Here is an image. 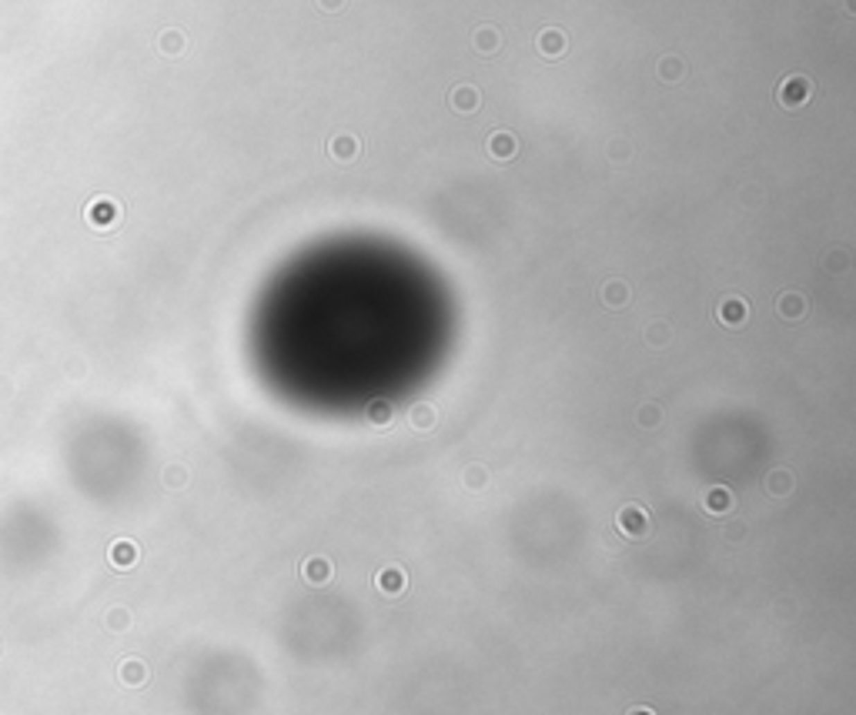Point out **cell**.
I'll use <instances>...</instances> for the list:
<instances>
[{
    "mask_svg": "<svg viewBox=\"0 0 856 715\" xmlns=\"http://www.w3.org/2000/svg\"><path fill=\"white\" fill-rule=\"evenodd\" d=\"M626 715H656V712H652L649 705H636V709H629Z\"/></svg>",
    "mask_w": 856,
    "mask_h": 715,
    "instance_id": "d4e9b609",
    "label": "cell"
},
{
    "mask_svg": "<svg viewBox=\"0 0 856 715\" xmlns=\"http://www.w3.org/2000/svg\"><path fill=\"white\" fill-rule=\"evenodd\" d=\"M639 425L656 428V425H659V408H656V405H643V408H639Z\"/></svg>",
    "mask_w": 856,
    "mask_h": 715,
    "instance_id": "ffe728a7",
    "label": "cell"
},
{
    "mask_svg": "<svg viewBox=\"0 0 856 715\" xmlns=\"http://www.w3.org/2000/svg\"><path fill=\"white\" fill-rule=\"evenodd\" d=\"M181 44H184V40H181V34H164V51H168V54H177V51H181Z\"/></svg>",
    "mask_w": 856,
    "mask_h": 715,
    "instance_id": "603a6c76",
    "label": "cell"
},
{
    "mask_svg": "<svg viewBox=\"0 0 856 715\" xmlns=\"http://www.w3.org/2000/svg\"><path fill=\"white\" fill-rule=\"evenodd\" d=\"M328 154H331L338 164H348V161H355V157L362 154V144H358L355 134H335L331 144H328Z\"/></svg>",
    "mask_w": 856,
    "mask_h": 715,
    "instance_id": "277c9868",
    "label": "cell"
},
{
    "mask_svg": "<svg viewBox=\"0 0 856 715\" xmlns=\"http://www.w3.org/2000/svg\"><path fill=\"white\" fill-rule=\"evenodd\" d=\"M810 97H813V84H810V77H803V74H789L776 87V100H780L786 111H799Z\"/></svg>",
    "mask_w": 856,
    "mask_h": 715,
    "instance_id": "6da1fadb",
    "label": "cell"
},
{
    "mask_svg": "<svg viewBox=\"0 0 856 715\" xmlns=\"http://www.w3.org/2000/svg\"><path fill=\"white\" fill-rule=\"evenodd\" d=\"M302 575H305L308 585H328L331 582V575H335V565H331V558L311 555V558L302 565Z\"/></svg>",
    "mask_w": 856,
    "mask_h": 715,
    "instance_id": "5b68a950",
    "label": "cell"
},
{
    "mask_svg": "<svg viewBox=\"0 0 856 715\" xmlns=\"http://www.w3.org/2000/svg\"><path fill=\"white\" fill-rule=\"evenodd\" d=\"M535 47H539V54L545 57V60H555V57L566 54L569 40H566V34H562V30H555V27H545V30L539 34V40H535Z\"/></svg>",
    "mask_w": 856,
    "mask_h": 715,
    "instance_id": "3957f363",
    "label": "cell"
},
{
    "mask_svg": "<svg viewBox=\"0 0 856 715\" xmlns=\"http://www.w3.org/2000/svg\"><path fill=\"white\" fill-rule=\"evenodd\" d=\"M117 204L114 201H97L94 207H91V221H94V227H114L117 224Z\"/></svg>",
    "mask_w": 856,
    "mask_h": 715,
    "instance_id": "5bb4252c",
    "label": "cell"
},
{
    "mask_svg": "<svg viewBox=\"0 0 856 715\" xmlns=\"http://www.w3.org/2000/svg\"><path fill=\"white\" fill-rule=\"evenodd\" d=\"M615 525H619V531L626 535V538H643L649 531V515L646 509H639V505H626V509L615 515Z\"/></svg>",
    "mask_w": 856,
    "mask_h": 715,
    "instance_id": "7a4b0ae2",
    "label": "cell"
},
{
    "mask_svg": "<svg viewBox=\"0 0 856 715\" xmlns=\"http://www.w3.org/2000/svg\"><path fill=\"white\" fill-rule=\"evenodd\" d=\"M602 301L609 304V308H626L629 304V284L622 281V278H612V281H606V288H602Z\"/></svg>",
    "mask_w": 856,
    "mask_h": 715,
    "instance_id": "7c38bea8",
    "label": "cell"
},
{
    "mask_svg": "<svg viewBox=\"0 0 856 715\" xmlns=\"http://www.w3.org/2000/svg\"><path fill=\"white\" fill-rule=\"evenodd\" d=\"M703 505L709 515H726V511H733V491L723 488V485H716V488L706 491Z\"/></svg>",
    "mask_w": 856,
    "mask_h": 715,
    "instance_id": "30bf717a",
    "label": "cell"
},
{
    "mask_svg": "<svg viewBox=\"0 0 856 715\" xmlns=\"http://www.w3.org/2000/svg\"><path fill=\"white\" fill-rule=\"evenodd\" d=\"M368 421L378 425V428H385V425L392 421V405H388V401H372V405H368Z\"/></svg>",
    "mask_w": 856,
    "mask_h": 715,
    "instance_id": "e0dca14e",
    "label": "cell"
},
{
    "mask_svg": "<svg viewBox=\"0 0 856 715\" xmlns=\"http://www.w3.org/2000/svg\"><path fill=\"white\" fill-rule=\"evenodd\" d=\"M646 338H649V341H652V344H663V341H666V338H669V331H666V324H659V321H656V324H652V328H649V335H646Z\"/></svg>",
    "mask_w": 856,
    "mask_h": 715,
    "instance_id": "7402d4cb",
    "label": "cell"
},
{
    "mask_svg": "<svg viewBox=\"0 0 856 715\" xmlns=\"http://www.w3.org/2000/svg\"><path fill=\"white\" fill-rule=\"evenodd\" d=\"M489 154H492L495 161H512L515 154H518V141H515V134L495 131L492 137H489Z\"/></svg>",
    "mask_w": 856,
    "mask_h": 715,
    "instance_id": "ba28073f",
    "label": "cell"
},
{
    "mask_svg": "<svg viewBox=\"0 0 856 715\" xmlns=\"http://www.w3.org/2000/svg\"><path fill=\"white\" fill-rule=\"evenodd\" d=\"M134 555H137V551H134L131 545H117V548H114V562H117V565H131V562H134Z\"/></svg>",
    "mask_w": 856,
    "mask_h": 715,
    "instance_id": "44dd1931",
    "label": "cell"
},
{
    "mask_svg": "<svg viewBox=\"0 0 856 715\" xmlns=\"http://www.w3.org/2000/svg\"><path fill=\"white\" fill-rule=\"evenodd\" d=\"M683 74H685V67L679 57H663V64H659V77L663 80H679Z\"/></svg>",
    "mask_w": 856,
    "mask_h": 715,
    "instance_id": "ac0fdd59",
    "label": "cell"
},
{
    "mask_svg": "<svg viewBox=\"0 0 856 715\" xmlns=\"http://www.w3.org/2000/svg\"><path fill=\"white\" fill-rule=\"evenodd\" d=\"M408 421L419 428V432H428V428H435V421H438V414H435V408L428 405V401H419V405H412V412H408Z\"/></svg>",
    "mask_w": 856,
    "mask_h": 715,
    "instance_id": "4fadbf2b",
    "label": "cell"
},
{
    "mask_svg": "<svg viewBox=\"0 0 856 715\" xmlns=\"http://www.w3.org/2000/svg\"><path fill=\"white\" fill-rule=\"evenodd\" d=\"M766 488L773 491V495H789V491H793V475H789L786 468L769 471V478H766Z\"/></svg>",
    "mask_w": 856,
    "mask_h": 715,
    "instance_id": "2e32d148",
    "label": "cell"
},
{
    "mask_svg": "<svg viewBox=\"0 0 856 715\" xmlns=\"http://www.w3.org/2000/svg\"><path fill=\"white\" fill-rule=\"evenodd\" d=\"M776 311H780L786 321H799L806 318V311H810V301L799 294V291H783L780 301H776Z\"/></svg>",
    "mask_w": 856,
    "mask_h": 715,
    "instance_id": "52a82bcc",
    "label": "cell"
},
{
    "mask_svg": "<svg viewBox=\"0 0 856 715\" xmlns=\"http://www.w3.org/2000/svg\"><path fill=\"white\" fill-rule=\"evenodd\" d=\"M448 107L458 114H475L478 107H482V94H478L472 84H462V87H455L452 94H448Z\"/></svg>",
    "mask_w": 856,
    "mask_h": 715,
    "instance_id": "8992f818",
    "label": "cell"
},
{
    "mask_svg": "<svg viewBox=\"0 0 856 715\" xmlns=\"http://www.w3.org/2000/svg\"><path fill=\"white\" fill-rule=\"evenodd\" d=\"M498 44H502V40H498V30H495V27H478L475 30V51L478 54H495Z\"/></svg>",
    "mask_w": 856,
    "mask_h": 715,
    "instance_id": "9a60e30c",
    "label": "cell"
},
{
    "mask_svg": "<svg viewBox=\"0 0 856 715\" xmlns=\"http://www.w3.org/2000/svg\"><path fill=\"white\" fill-rule=\"evenodd\" d=\"M746 315H749V308H746V301H740V298H726V301H719V308H716V318L723 321V324H729V328H740L742 321H746Z\"/></svg>",
    "mask_w": 856,
    "mask_h": 715,
    "instance_id": "9c48e42d",
    "label": "cell"
},
{
    "mask_svg": "<svg viewBox=\"0 0 856 715\" xmlns=\"http://www.w3.org/2000/svg\"><path fill=\"white\" fill-rule=\"evenodd\" d=\"M375 585H378L385 595H401V592H405V585H408V579H405V572H401V568H381L378 579H375Z\"/></svg>",
    "mask_w": 856,
    "mask_h": 715,
    "instance_id": "8fae6325",
    "label": "cell"
},
{
    "mask_svg": "<svg viewBox=\"0 0 856 715\" xmlns=\"http://www.w3.org/2000/svg\"><path fill=\"white\" fill-rule=\"evenodd\" d=\"M485 482H489V471L482 468V465H469V468H465V485H469L472 491L485 488Z\"/></svg>",
    "mask_w": 856,
    "mask_h": 715,
    "instance_id": "d6986e66",
    "label": "cell"
},
{
    "mask_svg": "<svg viewBox=\"0 0 856 715\" xmlns=\"http://www.w3.org/2000/svg\"><path fill=\"white\" fill-rule=\"evenodd\" d=\"M342 3H344V0H318V7H322V10H338Z\"/></svg>",
    "mask_w": 856,
    "mask_h": 715,
    "instance_id": "cb8c5ba5",
    "label": "cell"
}]
</instances>
